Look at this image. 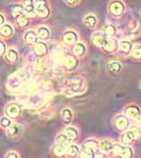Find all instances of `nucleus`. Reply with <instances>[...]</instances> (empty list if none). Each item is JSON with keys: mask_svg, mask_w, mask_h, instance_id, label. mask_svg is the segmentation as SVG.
Returning <instances> with one entry per match:
<instances>
[{"mask_svg": "<svg viewBox=\"0 0 141 158\" xmlns=\"http://www.w3.org/2000/svg\"><path fill=\"white\" fill-rule=\"evenodd\" d=\"M64 85L71 94L81 93L84 89V80L81 76H74V77L68 78L65 80Z\"/></svg>", "mask_w": 141, "mask_h": 158, "instance_id": "nucleus-1", "label": "nucleus"}, {"mask_svg": "<svg viewBox=\"0 0 141 158\" xmlns=\"http://www.w3.org/2000/svg\"><path fill=\"white\" fill-rule=\"evenodd\" d=\"M23 112V106L20 102H16V101H11V102L6 103V108H4V113L6 116L12 118L13 120L20 118Z\"/></svg>", "mask_w": 141, "mask_h": 158, "instance_id": "nucleus-2", "label": "nucleus"}, {"mask_svg": "<svg viewBox=\"0 0 141 158\" xmlns=\"http://www.w3.org/2000/svg\"><path fill=\"white\" fill-rule=\"evenodd\" d=\"M36 13L37 17L42 19H48L51 16V4L48 0H35Z\"/></svg>", "mask_w": 141, "mask_h": 158, "instance_id": "nucleus-3", "label": "nucleus"}, {"mask_svg": "<svg viewBox=\"0 0 141 158\" xmlns=\"http://www.w3.org/2000/svg\"><path fill=\"white\" fill-rule=\"evenodd\" d=\"M33 54L38 58H45L50 54V47L47 41L39 40L33 45Z\"/></svg>", "mask_w": 141, "mask_h": 158, "instance_id": "nucleus-4", "label": "nucleus"}, {"mask_svg": "<svg viewBox=\"0 0 141 158\" xmlns=\"http://www.w3.org/2000/svg\"><path fill=\"white\" fill-rule=\"evenodd\" d=\"M141 138V129L140 127H131L129 130L125 131L124 135L122 136V141L124 143L129 144L136 139Z\"/></svg>", "mask_w": 141, "mask_h": 158, "instance_id": "nucleus-5", "label": "nucleus"}, {"mask_svg": "<svg viewBox=\"0 0 141 158\" xmlns=\"http://www.w3.org/2000/svg\"><path fill=\"white\" fill-rule=\"evenodd\" d=\"M23 132H24V127L20 123H17V122H13L11 126L6 130V136L10 139L20 138L23 135Z\"/></svg>", "mask_w": 141, "mask_h": 158, "instance_id": "nucleus-6", "label": "nucleus"}, {"mask_svg": "<svg viewBox=\"0 0 141 158\" xmlns=\"http://www.w3.org/2000/svg\"><path fill=\"white\" fill-rule=\"evenodd\" d=\"M113 154L115 156H120L123 158H130L133 156V150L129 146H122L119 143L114 144V150H113Z\"/></svg>", "mask_w": 141, "mask_h": 158, "instance_id": "nucleus-7", "label": "nucleus"}, {"mask_svg": "<svg viewBox=\"0 0 141 158\" xmlns=\"http://www.w3.org/2000/svg\"><path fill=\"white\" fill-rule=\"evenodd\" d=\"M79 36L74 30H66L62 35V41L65 45H72L73 47L75 43L78 42Z\"/></svg>", "mask_w": 141, "mask_h": 158, "instance_id": "nucleus-8", "label": "nucleus"}, {"mask_svg": "<svg viewBox=\"0 0 141 158\" xmlns=\"http://www.w3.org/2000/svg\"><path fill=\"white\" fill-rule=\"evenodd\" d=\"M109 10L111 14L114 15V16H121L124 13L125 6L121 0H113L109 6Z\"/></svg>", "mask_w": 141, "mask_h": 158, "instance_id": "nucleus-9", "label": "nucleus"}, {"mask_svg": "<svg viewBox=\"0 0 141 158\" xmlns=\"http://www.w3.org/2000/svg\"><path fill=\"white\" fill-rule=\"evenodd\" d=\"M79 61L77 59V57L75 55H65L63 58V63L62 65L64 67L65 70L68 71H75L78 68Z\"/></svg>", "mask_w": 141, "mask_h": 158, "instance_id": "nucleus-10", "label": "nucleus"}, {"mask_svg": "<svg viewBox=\"0 0 141 158\" xmlns=\"http://www.w3.org/2000/svg\"><path fill=\"white\" fill-rule=\"evenodd\" d=\"M39 37H38L37 31L36 30H27L25 31V33L23 34V41L27 45H30V47H33L36 42L39 41Z\"/></svg>", "mask_w": 141, "mask_h": 158, "instance_id": "nucleus-11", "label": "nucleus"}, {"mask_svg": "<svg viewBox=\"0 0 141 158\" xmlns=\"http://www.w3.org/2000/svg\"><path fill=\"white\" fill-rule=\"evenodd\" d=\"M9 9H10V13H11L12 17L15 20L18 19L19 17H21L22 15L25 14L24 6H23V4H22V3H16V2H14V3L10 4Z\"/></svg>", "mask_w": 141, "mask_h": 158, "instance_id": "nucleus-12", "label": "nucleus"}, {"mask_svg": "<svg viewBox=\"0 0 141 158\" xmlns=\"http://www.w3.org/2000/svg\"><path fill=\"white\" fill-rule=\"evenodd\" d=\"M22 4L24 6L25 15H27L30 18H35L37 16L35 0H22Z\"/></svg>", "mask_w": 141, "mask_h": 158, "instance_id": "nucleus-13", "label": "nucleus"}, {"mask_svg": "<svg viewBox=\"0 0 141 158\" xmlns=\"http://www.w3.org/2000/svg\"><path fill=\"white\" fill-rule=\"evenodd\" d=\"M14 33H15V29L13 27V24L9 23H4L3 25L0 27V38L2 39H10L14 36Z\"/></svg>", "mask_w": 141, "mask_h": 158, "instance_id": "nucleus-14", "label": "nucleus"}, {"mask_svg": "<svg viewBox=\"0 0 141 158\" xmlns=\"http://www.w3.org/2000/svg\"><path fill=\"white\" fill-rule=\"evenodd\" d=\"M107 36L104 34L103 32H95L93 35H92V42L95 47L97 48H102L106 42Z\"/></svg>", "mask_w": 141, "mask_h": 158, "instance_id": "nucleus-15", "label": "nucleus"}, {"mask_svg": "<svg viewBox=\"0 0 141 158\" xmlns=\"http://www.w3.org/2000/svg\"><path fill=\"white\" fill-rule=\"evenodd\" d=\"M4 59L11 64H14L19 60V52L15 48H9L4 55Z\"/></svg>", "mask_w": 141, "mask_h": 158, "instance_id": "nucleus-16", "label": "nucleus"}, {"mask_svg": "<svg viewBox=\"0 0 141 158\" xmlns=\"http://www.w3.org/2000/svg\"><path fill=\"white\" fill-rule=\"evenodd\" d=\"M37 34L38 37H39L40 40H43V41H48L51 37V31L50 29L47 27V25H40V27H37Z\"/></svg>", "mask_w": 141, "mask_h": 158, "instance_id": "nucleus-17", "label": "nucleus"}, {"mask_svg": "<svg viewBox=\"0 0 141 158\" xmlns=\"http://www.w3.org/2000/svg\"><path fill=\"white\" fill-rule=\"evenodd\" d=\"M86 53V47L83 42H77L73 45V54L76 57H83Z\"/></svg>", "mask_w": 141, "mask_h": 158, "instance_id": "nucleus-18", "label": "nucleus"}, {"mask_svg": "<svg viewBox=\"0 0 141 158\" xmlns=\"http://www.w3.org/2000/svg\"><path fill=\"white\" fill-rule=\"evenodd\" d=\"M51 152L54 156L56 157H62V156H65V153H66V146H63V144H60V143H56L52 147L51 149Z\"/></svg>", "mask_w": 141, "mask_h": 158, "instance_id": "nucleus-19", "label": "nucleus"}, {"mask_svg": "<svg viewBox=\"0 0 141 158\" xmlns=\"http://www.w3.org/2000/svg\"><path fill=\"white\" fill-rule=\"evenodd\" d=\"M80 149L81 148L76 143H73L72 142L71 144H68L66 147V153H65V156L66 157H78L79 156V153H80Z\"/></svg>", "mask_w": 141, "mask_h": 158, "instance_id": "nucleus-20", "label": "nucleus"}, {"mask_svg": "<svg viewBox=\"0 0 141 158\" xmlns=\"http://www.w3.org/2000/svg\"><path fill=\"white\" fill-rule=\"evenodd\" d=\"M102 49L107 53H113L117 49V41L113 37H107Z\"/></svg>", "mask_w": 141, "mask_h": 158, "instance_id": "nucleus-21", "label": "nucleus"}, {"mask_svg": "<svg viewBox=\"0 0 141 158\" xmlns=\"http://www.w3.org/2000/svg\"><path fill=\"white\" fill-rule=\"evenodd\" d=\"M115 127L118 130H125L129 127V119L123 115H119L115 118Z\"/></svg>", "mask_w": 141, "mask_h": 158, "instance_id": "nucleus-22", "label": "nucleus"}, {"mask_svg": "<svg viewBox=\"0 0 141 158\" xmlns=\"http://www.w3.org/2000/svg\"><path fill=\"white\" fill-rule=\"evenodd\" d=\"M125 114H126V116L129 117V118L135 119L138 115L141 114V110L138 108L137 106L132 104V106H129L126 109H125Z\"/></svg>", "mask_w": 141, "mask_h": 158, "instance_id": "nucleus-23", "label": "nucleus"}, {"mask_svg": "<svg viewBox=\"0 0 141 158\" xmlns=\"http://www.w3.org/2000/svg\"><path fill=\"white\" fill-rule=\"evenodd\" d=\"M61 118L65 124L71 123L74 118V112L70 108H64L61 111Z\"/></svg>", "mask_w": 141, "mask_h": 158, "instance_id": "nucleus-24", "label": "nucleus"}, {"mask_svg": "<svg viewBox=\"0 0 141 158\" xmlns=\"http://www.w3.org/2000/svg\"><path fill=\"white\" fill-rule=\"evenodd\" d=\"M99 150L104 154H109V153H112L113 150H114V143L109 140H103L99 143Z\"/></svg>", "mask_w": 141, "mask_h": 158, "instance_id": "nucleus-25", "label": "nucleus"}, {"mask_svg": "<svg viewBox=\"0 0 141 158\" xmlns=\"http://www.w3.org/2000/svg\"><path fill=\"white\" fill-rule=\"evenodd\" d=\"M72 141H73V140H72L64 132H63V133L57 134V136H56V138H55L56 143H60V144H63V146H66V147H68V144H71Z\"/></svg>", "mask_w": 141, "mask_h": 158, "instance_id": "nucleus-26", "label": "nucleus"}, {"mask_svg": "<svg viewBox=\"0 0 141 158\" xmlns=\"http://www.w3.org/2000/svg\"><path fill=\"white\" fill-rule=\"evenodd\" d=\"M97 22H98L97 17L93 14L86 15V16H84V18H83V23L88 27H89V29H94V27L97 25Z\"/></svg>", "mask_w": 141, "mask_h": 158, "instance_id": "nucleus-27", "label": "nucleus"}, {"mask_svg": "<svg viewBox=\"0 0 141 158\" xmlns=\"http://www.w3.org/2000/svg\"><path fill=\"white\" fill-rule=\"evenodd\" d=\"M64 133L68 135L72 140H76L79 136V131L78 129L75 128L73 126H68L64 130Z\"/></svg>", "mask_w": 141, "mask_h": 158, "instance_id": "nucleus-28", "label": "nucleus"}, {"mask_svg": "<svg viewBox=\"0 0 141 158\" xmlns=\"http://www.w3.org/2000/svg\"><path fill=\"white\" fill-rule=\"evenodd\" d=\"M119 48H120V51L123 52L124 54H130L133 50V44L129 40H121V41L119 42Z\"/></svg>", "mask_w": 141, "mask_h": 158, "instance_id": "nucleus-29", "label": "nucleus"}, {"mask_svg": "<svg viewBox=\"0 0 141 158\" xmlns=\"http://www.w3.org/2000/svg\"><path fill=\"white\" fill-rule=\"evenodd\" d=\"M96 156V152H94L93 150L89 149V148L82 146L80 149V153H79V157L83 158H93Z\"/></svg>", "mask_w": 141, "mask_h": 158, "instance_id": "nucleus-30", "label": "nucleus"}, {"mask_svg": "<svg viewBox=\"0 0 141 158\" xmlns=\"http://www.w3.org/2000/svg\"><path fill=\"white\" fill-rule=\"evenodd\" d=\"M99 143H100V142L97 141L96 139L89 138V139H88V140H85V141H84L83 146L86 147V148H89V149H91V150H93L94 152H97V150L99 149Z\"/></svg>", "mask_w": 141, "mask_h": 158, "instance_id": "nucleus-31", "label": "nucleus"}, {"mask_svg": "<svg viewBox=\"0 0 141 158\" xmlns=\"http://www.w3.org/2000/svg\"><path fill=\"white\" fill-rule=\"evenodd\" d=\"M107 69H109L110 72L117 74L121 71V63L118 62V61H116V60H113V61H111V62H109V64H107Z\"/></svg>", "mask_w": 141, "mask_h": 158, "instance_id": "nucleus-32", "label": "nucleus"}, {"mask_svg": "<svg viewBox=\"0 0 141 158\" xmlns=\"http://www.w3.org/2000/svg\"><path fill=\"white\" fill-rule=\"evenodd\" d=\"M30 17L27 16V15H22L21 17H19L18 19H16L15 21H16V24L18 25L19 27H27V25L30 24Z\"/></svg>", "mask_w": 141, "mask_h": 158, "instance_id": "nucleus-33", "label": "nucleus"}, {"mask_svg": "<svg viewBox=\"0 0 141 158\" xmlns=\"http://www.w3.org/2000/svg\"><path fill=\"white\" fill-rule=\"evenodd\" d=\"M12 123H13V119L10 118L9 116L4 115V116L0 117V128L6 130L10 126H11Z\"/></svg>", "mask_w": 141, "mask_h": 158, "instance_id": "nucleus-34", "label": "nucleus"}, {"mask_svg": "<svg viewBox=\"0 0 141 158\" xmlns=\"http://www.w3.org/2000/svg\"><path fill=\"white\" fill-rule=\"evenodd\" d=\"M116 27L113 24H106V27H103V33L106 35L107 37H113L115 34H116Z\"/></svg>", "mask_w": 141, "mask_h": 158, "instance_id": "nucleus-35", "label": "nucleus"}, {"mask_svg": "<svg viewBox=\"0 0 141 158\" xmlns=\"http://www.w3.org/2000/svg\"><path fill=\"white\" fill-rule=\"evenodd\" d=\"M132 56L136 60H141V45L140 44H137V45H135V47H133Z\"/></svg>", "mask_w": 141, "mask_h": 158, "instance_id": "nucleus-36", "label": "nucleus"}, {"mask_svg": "<svg viewBox=\"0 0 141 158\" xmlns=\"http://www.w3.org/2000/svg\"><path fill=\"white\" fill-rule=\"evenodd\" d=\"M7 51V47H6V43L4 41L2 38H0V58L1 57H4Z\"/></svg>", "mask_w": 141, "mask_h": 158, "instance_id": "nucleus-37", "label": "nucleus"}, {"mask_svg": "<svg viewBox=\"0 0 141 158\" xmlns=\"http://www.w3.org/2000/svg\"><path fill=\"white\" fill-rule=\"evenodd\" d=\"M20 154L16 151H7L4 154V158H19Z\"/></svg>", "mask_w": 141, "mask_h": 158, "instance_id": "nucleus-38", "label": "nucleus"}, {"mask_svg": "<svg viewBox=\"0 0 141 158\" xmlns=\"http://www.w3.org/2000/svg\"><path fill=\"white\" fill-rule=\"evenodd\" d=\"M63 1H64V3L66 4V6H75L79 3V2H80V0H63Z\"/></svg>", "mask_w": 141, "mask_h": 158, "instance_id": "nucleus-39", "label": "nucleus"}, {"mask_svg": "<svg viewBox=\"0 0 141 158\" xmlns=\"http://www.w3.org/2000/svg\"><path fill=\"white\" fill-rule=\"evenodd\" d=\"M4 23H6V17L4 14H2V13H0V27L1 25H3Z\"/></svg>", "mask_w": 141, "mask_h": 158, "instance_id": "nucleus-40", "label": "nucleus"}, {"mask_svg": "<svg viewBox=\"0 0 141 158\" xmlns=\"http://www.w3.org/2000/svg\"><path fill=\"white\" fill-rule=\"evenodd\" d=\"M135 121H136V123H137V126H139L140 128H141V114L140 115H138L137 117L135 118Z\"/></svg>", "mask_w": 141, "mask_h": 158, "instance_id": "nucleus-41", "label": "nucleus"}, {"mask_svg": "<svg viewBox=\"0 0 141 158\" xmlns=\"http://www.w3.org/2000/svg\"><path fill=\"white\" fill-rule=\"evenodd\" d=\"M0 96H1V89H0Z\"/></svg>", "mask_w": 141, "mask_h": 158, "instance_id": "nucleus-42", "label": "nucleus"}, {"mask_svg": "<svg viewBox=\"0 0 141 158\" xmlns=\"http://www.w3.org/2000/svg\"><path fill=\"white\" fill-rule=\"evenodd\" d=\"M140 88H141V85H140Z\"/></svg>", "mask_w": 141, "mask_h": 158, "instance_id": "nucleus-43", "label": "nucleus"}]
</instances>
